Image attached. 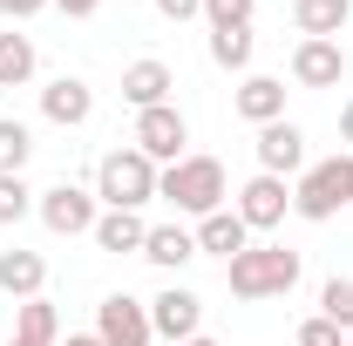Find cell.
Returning a JSON list of instances; mask_svg holds the SVG:
<instances>
[{"mask_svg": "<svg viewBox=\"0 0 353 346\" xmlns=\"http://www.w3.org/2000/svg\"><path fill=\"white\" fill-rule=\"evenodd\" d=\"M157 197H170L183 217H211V211H224L231 183H224V163H218V156H176L170 170L157 176Z\"/></svg>", "mask_w": 353, "mask_h": 346, "instance_id": "1", "label": "cell"}, {"mask_svg": "<svg viewBox=\"0 0 353 346\" xmlns=\"http://www.w3.org/2000/svg\"><path fill=\"white\" fill-rule=\"evenodd\" d=\"M224 278H231L238 299H285L299 285V252H285V245H245L238 258L224 265Z\"/></svg>", "mask_w": 353, "mask_h": 346, "instance_id": "2", "label": "cell"}, {"mask_svg": "<svg viewBox=\"0 0 353 346\" xmlns=\"http://www.w3.org/2000/svg\"><path fill=\"white\" fill-rule=\"evenodd\" d=\"M157 176H163V170H157L136 143H130V150H109V156L95 163V197H102L109 211H143V204L157 197Z\"/></svg>", "mask_w": 353, "mask_h": 346, "instance_id": "3", "label": "cell"}, {"mask_svg": "<svg viewBox=\"0 0 353 346\" xmlns=\"http://www.w3.org/2000/svg\"><path fill=\"white\" fill-rule=\"evenodd\" d=\"M353 204V156H326V163H312L299 170V190H292V211L306 217V224H326V217H340Z\"/></svg>", "mask_w": 353, "mask_h": 346, "instance_id": "4", "label": "cell"}, {"mask_svg": "<svg viewBox=\"0 0 353 346\" xmlns=\"http://www.w3.org/2000/svg\"><path fill=\"white\" fill-rule=\"evenodd\" d=\"M136 150L157 163V170H170L176 156H183V143H190V123H183V109L176 102H163V109H136Z\"/></svg>", "mask_w": 353, "mask_h": 346, "instance_id": "5", "label": "cell"}, {"mask_svg": "<svg viewBox=\"0 0 353 346\" xmlns=\"http://www.w3.org/2000/svg\"><path fill=\"white\" fill-rule=\"evenodd\" d=\"M34 211H41V224L54 231V238H82V231H95V190H82V183H54V190H41L34 197Z\"/></svg>", "mask_w": 353, "mask_h": 346, "instance_id": "6", "label": "cell"}, {"mask_svg": "<svg viewBox=\"0 0 353 346\" xmlns=\"http://www.w3.org/2000/svg\"><path fill=\"white\" fill-rule=\"evenodd\" d=\"M95 340H102V346H150V340H157L150 305L130 299V292H109V299L95 305Z\"/></svg>", "mask_w": 353, "mask_h": 346, "instance_id": "7", "label": "cell"}, {"mask_svg": "<svg viewBox=\"0 0 353 346\" xmlns=\"http://www.w3.org/2000/svg\"><path fill=\"white\" fill-rule=\"evenodd\" d=\"M231 211L245 217L252 231H272V224H285V211H292V190H285V176H265V170H259L245 190H238V204H231Z\"/></svg>", "mask_w": 353, "mask_h": 346, "instance_id": "8", "label": "cell"}, {"mask_svg": "<svg viewBox=\"0 0 353 346\" xmlns=\"http://www.w3.org/2000/svg\"><path fill=\"white\" fill-rule=\"evenodd\" d=\"M252 150H259V170H265V176L306 170V130H299V123H285V116H279V123H265Z\"/></svg>", "mask_w": 353, "mask_h": 346, "instance_id": "9", "label": "cell"}, {"mask_svg": "<svg viewBox=\"0 0 353 346\" xmlns=\"http://www.w3.org/2000/svg\"><path fill=\"white\" fill-rule=\"evenodd\" d=\"M197 319H204V299L190 292V285H170V292H157L150 299V326H157V340H197Z\"/></svg>", "mask_w": 353, "mask_h": 346, "instance_id": "10", "label": "cell"}, {"mask_svg": "<svg viewBox=\"0 0 353 346\" xmlns=\"http://www.w3.org/2000/svg\"><path fill=\"white\" fill-rule=\"evenodd\" d=\"M292 82L299 88H340L347 82V48L340 41H299L292 48Z\"/></svg>", "mask_w": 353, "mask_h": 346, "instance_id": "11", "label": "cell"}, {"mask_svg": "<svg viewBox=\"0 0 353 346\" xmlns=\"http://www.w3.org/2000/svg\"><path fill=\"white\" fill-rule=\"evenodd\" d=\"M41 116L61 123V130H82L88 116H95V88H88L82 75H54V82L41 88Z\"/></svg>", "mask_w": 353, "mask_h": 346, "instance_id": "12", "label": "cell"}, {"mask_svg": "<svg viewBox=\"0 0 353 346\" xmlns=\"http://www.w3.org/2000/svg\"><path fill=\"white\" fill-rule=\"evenodd\" d=\"M170 88H176V75L157 61V54H143V61L123 68V102H130V109H163V102H170Z\"/></svg>", "mask_w": 353, "mask_h": 346, "instance_id": "13", "label": "cell"}, {"mask_svg": "<svg viewBox=\"0 0 353 346\" xmlns=\"http://www.w3.org/2000/svg\"><path fill=\"white\" fill-rule=\"evenodd\" d=\"M347 21H353V0H292V28H299V41H340Z\"/></svg>", "mask_w": 353, "mask_h": 346, "instance_id": "14", "label": "cell"}, {"mask_svg": "<svg viewBox=\"0 0 353 346\" xmlns=\"http://www.w3.org/2000/svg\"><path fill=\"white\" fill-rule=\"evenodd\" d=\"M245 245H252V224L231 211V204H224V211H211V217H197V252H218V258L231 265Z\"/></svg>", "mask_w": 353, "mask_h": 346, "instance_id": "15", "label": "cell"}, {"mask_svg": "<svg viewBox=\"0 0 353 346\" xmlns=\"http://www.w3.org/2000/svg\"><path fill=\"white\" fill-rule=\"evenodd\" d=\"M238 116H245L252 130L279 123V116H285V82H279V75H245V82H238Z\"/></svg>", "mask_w": 353, "mask_h": 346, "instance_id": "16", "label": "cell"}, {"mask_svg": "<svg viewBox=\"0 0 353 346\" xmlns=\"http://www.w3.org/2000/svg\"><path fill=\"white\" fill-rule=\"evenodd\" d=\"M41 285H48V258L41 252H0V292L7 299H41Z\"/></svg>", "mask_w": 353, "mask_h": 346, "instance_id": "17", "label": "cell"}, {"mask_svg": "<svg viewBox=\"0 0 353 346\" xmlns=\"http://www.w3.org/2000/svg\"><path fill=\"white\" fill-rule=\"evenodd\" d=\"M143 258L163 265V272H183V265L197 258V231H183V224H150V238H143Z\"/></svg>", "mask_w": 353, "mask_h": 346, "instance_id": "18", "label": "cell"}, {"mask_svg": "<svg viewBox=\"0 0 353 346\" xmlns=\"http://www.w3.org/2000/svg\"><path fill=\"white\" fill-rule=\"evenodd\" d=\"M88 238H95L102 252H116V258H123V252H136V258H143V238H150V224H143L136 211H102Z\"/></svg>", "mask_w": 353, "mask_h": 346, "instance_id": "19", "label": "cell"}, {"mask_svg": "<svg viewBox=\"0 0 353 346\" xmlns=\"http://www.w3.org/2000/svg\"><path fill=\"white\" fill-rule=\"evenodd\" d=\"M54 333H61L54 305H48V299H21V312H14V340H41V346H54Z\"/></svg>", "mask_w": 353, "mask_h": 346, "instance_id": "20", "label": "cell"}, {"mask_svg": "<svg viewBox=\"0 0 353 346\" xmlns=\"http://www.w3.org/2000/svg\"><path fill=\"white\" fill-rule=\"evenodd\" d=\"M34 75V41L28 34H0V88H21Z\"/></svg>", "mask_w": 353, "mask_h": 346, "instance_id": "21", "label": "cell"}, {"mask_svg": "<svg viewBox=\"0 0 353 346\" xmlns=\"http://www.w3.org/2000/svg\"><path fill=\"white\" fill-rule=\"evenodd\" d=\"M252 28H211V61L218 68H252Z\"/></svg>", "mask_w": 353, "mask_h": 346, "instance_id": "22", "label": "cell"}, {"mask_svg": "<svg viewBox=\"0 0 353 346\" xmlns=\"http://www.w3.org/2000/svg\"><path fill=\"white\" fill-rule=\"evenodd\" d=\"M28 150H34V136H28V123L0 116V176H21V163H28Z\"/></svg>", "mask_w": 353, "mask_h": 346, "instance_id": "23", "label": "cell"}, {"mask_svg": "<svg viewBox=\"0 0 353 346\" xmlns=\"http://www.w3.org/2000/svg\"><path fill=\"white\" fill-rule=\"evenodd\" d=\"M319 312H326L340 333H353V278H326V292H319Z\"/></svg>", "mask_w": 353, "mask_h": 346, "instance_id": "24", "label": "cell"}, {"mask_svg": "<svg viewBox=\"0 0 353 346\" xmlns=\"http://www.w3.org/2000/svg\"><path fill=\"white\" fill-rule=\"evenodd\" d=\"M28 211H34V190L21 176H0V224H21Z\"/></svg>", "mask_w": 353, "mask_h": 346, "instance_id": "25", "label": "cell"}, {"mask_svg": "<svg viewBox=\"0 0 353 346\" xmlns=\"http://www.w3.org/2000/svg\"><path fill=\"white\" fill-rule=\"evenodd\" d=\"M252 14H259V0H204L211 28H252Z\"/></svg>", "mask_w": 353, "mask_h": 346, "instance_id": "26", "label": "cell"}, {"mask_svg": "<svg viewBox=\"0 0 353 346\" xmlns=\"http://www.w3.org/2000/svg\"><path fill=\"white\" fill-rule=\"evenodd\" d=\"M299 346H347V340H340V326L319 312V319H306V326H299Z\"/></svg>", "mask_w": 353, "mask_h": 346, "instance_id": "27", "label": "cell"}, {"mask_svg": "<svg viewBox=\"0 0 353 346\" xmlns=\"http://www.w3.org/2000/svg\"><path fill=\"white\" fill-rule=\"evenodd\" d=\"M157 14H163V21H197L204 0H157Z\"/></svg>", "mask_w": 353, "mask_h": 346, "instance_id": "28", "label": "cell"}, {"mask_svg": "<svg viewBox=\"0 0 353 346\" xmlns=\"http://www.w3.org/2000/svg\"><path fill=\"white\" fill-rule=\"evenodd\" d=\"M41 7H54V0H0L7 21H28V14H41Z\"/></svg>", "mask_w": 353, "mask_h": 346, "instance_id": "29", "label": "cell"}, {"mask_svg": "<svg viewBox=\"0 0 353 346\" xmlns=\"http://www.w3.org/2000/svg\"><path fill=\"white\" fill-rule=\"evenodd\" d=\"M54 7H61V14H68V21H88V14H95V7H102V0H54Z\"/></svg>", "mask_w": 353, "mask_h": 346, "instance_id": "30", "label": "cell"}, {"mask_svg": "<svg viewBox=\"0 0 353 346\" xmlns=\"http://www.w3.org/2000/svg\"><path fill=\"white\" fill-rule=\"evenodd\" d=\"M340 150H347V156H353V102H347V109H340Z\"/></svg>", "mask_w": 353, "mask_h": 346, "instance_id": "31", "label": "cell"}, {"mask_svg": "<svg viewBox=\"0 0 353 346\" xmlns=\"http://www.w3.org/2000/svg\"><path fill=\"white\" fill-rule=\"evenodd\" d=\"M68 346H102V340H95V333H68Z\"/></svg>", "mask_w": 353, "mask_h": 346, "instance_id": "32", "label": "cell"}, {"mask_svg": "<svg viewBox=\"0 0 353 346\" xmlns=\"http://www.w3.org/2000/svg\"><path fill=\"white\" fill-rule=\"evenodd\" d=\"M183 346H224V340H204V333H197V340H183Z\"/></svg>", "mask_w": 353, "mask_h": 346, "instance_id": "33", "label": "cell"}, {"mask_svg": "<svg viewBox=\"0 0 353 346\" xmlns=\"http://www.w3.org/2000/svg\"><path fill=\"white\" fill-rule=\"evenodd\" d=\"M7 346H41V340H7Z\"/></svg>", "mask_w": 353, "mask_h": 346, "instance_id": "34", "label": "cell"}, {"mask_svg": "<svg viewBox=\"0 0 353 346\" xmlns=\"http://www.w3.org/2000/svg\"><path fill=\"white\" fill-rule=\"evenodd\" d=\"M0 346H7V340H0Z\"/></svg>", "mask_w": 353, "mask_h": 346, "instance_id": "35", "label": "cell"}]
</instances>
